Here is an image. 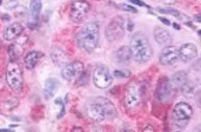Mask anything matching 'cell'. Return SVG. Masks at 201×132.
<instances>
[{
    "label": "cell",
    "instance_id": "cell-1",
    "mask_svg": "<svg viewBox=\"0 0 201 132\" xmlns=\"http://www.w3.org/2000/svg\"><path fill=\"white\" fill-rule=\"evenodd\" d=\"M99 42V25L96 22H89L78 31L76 43L81 50L91 53L96 49Z\"/></svg>",
    "mask_w": 201,
    "mask_h": 132
},
{
    "label": "cell",
    "instance_id": "cell-2",
    "mask_svg": "<svg viewBox=\"0 0 201 132\" xmlns=\"http://www.w3.org/2000/svg\"><path fill=\"white\" fill-rule=\"evenodd\" d=\"M129 49L131 52V58L139 64H145L151 58L153 51L147 36L142 32H137L131 38Z\"/></svg>",
    "mask_w": 201,
    "mask_h": 132
},
{
    "label": "cell",
    "instance_id": "cell-3",
    "mask_svg": "<svg viewBox=\"0 0 201 132\" xmlns=\"http://www.w3.org/2000/svg\"><path fill=\"white\" fill-rule=\"evenodd\" d=\"M6 81L15 92H20L23 86V74L21 67L16 60H11L6 68Z\"/></svg>",
    "mask_w": 201,
    "mask_h": 132
},
{
    "label": "cell",
    "instance_id": "cell-4",
    "mask_svg": "<svg viewBox=\"0 0 201 132\" xmlns=\"http://www.w3.org/2000/svg\"><path fill=\"white\" fill-rule=\"evenodd\" d=\"M194 111L190 104L185 102H179L175 105L173 109V121L175 125L179 128H183L188 125L191 118L193 117Z\"/></svg>",
    "mask_w": 201,
    "mask_h": 132
},
{
    "label": "cell",
    "instance_id": "cell-5",
    "mask_svg": "<svg viewBox=\"0 0 201 132\" xmlns=\"http://www.w3.org/2000/svg\"><path fill=\"white\" fill-rule=\"evenodd\" d=\"M124 34H125V21L120 16L112 19L105 28V38L110 42L119 41L123 38Z\"/></svg>",
    "mask_w": 201,
    "mask_h": 132
},
{
    "label": "cell",
    "instance_id": "cell-6",
    "mask_svg": "<svg viewBox=\"0 0 201 132\" xmlns=\"http://www.w3.org/2000/svg\"><path fill=\"white\" fill-rule=\"evenodd\" d=\"M90 8L91 6H90L89 2H86L84 0L74 1L70 8V14H69L70 20L74 23H80L89 14Z\"/></svg>",
    "mask_w": 201,
    "mask_h": 132
},
{
    "label": "cell",
    "instance_id": "cell-7",
    "mask_svg": "<svg viewBox=\"0 0 201 132\" xmlns=\"http://www.w3.org/2000/svg\"><path fill=\"white\" fill-rule=\"evenodd\" d=\"M93 82L98 88H107L113 83V76L105 66H98L93 73Z\"/></svg>",
    "mask_w": 201,
    "mask_h": 132
},
{
    "label": "cell",
    "instance_id": "cell-8",
    "mask_svg": "<svg viewBox=\"0 0 201 132\" xmlns=\"http://www.w3.org/2000/svg\"><path fill=\"white\" fill-rule=\"evenodd\" d=\"M84 72V64L79 60L70 62L64 66L62 70V76L65 80L68 81H74L77 80L81 76V74Z\"/></svg>",
    "mask_w": 201,
    "mask_h": 132
},
{
    "label": "cell",
    "instance_id": "cell-9",
    "mask_svg": "<svg viewBox=\"0 0 201 132\" xmlns=\"http://www.w3.org/2000/svg\"><path fill=\"white\" fill-rule=\"evenodd\" d=\"M141 102V93L140 88L134 83H130L127 86L124 97V103L128 109H134L139 106Z\"/></svg>",
    "mask_w": 201,
    "mask_h": 132
},
{
    "label": "cell",
    "instance_id": "cell-10",
    "mask_svg": "<svg viewBox=\"0 0 201 132\" xmlns=\"http://www.w3.org/2000/svg\"><path fill=\"white\" fill-rule=\"evenodd\" d=\"M86 114H88L90 119H92L95 122H101V121H104L105 119H107L104 107L102 106V104L97 99H95L93 102L88 104Z\"/></svg>",
    "mask_w": 201,
    "mask_h": 132
},
{
    "label": "cell",
    "instance_id": "cell-11",
    "mask_svg": "<svg viewBox=\"0 0 201 132\" xmlns=\"http://www.w3.org/2000/svg\"><path fill=\"white\" fill-rule=\"evenodd\" d=\"M179 60L178 48L172 45H168L162 50L159 55V62L164 66H172Z\"/></svg>",
    "mask_w": 201,
    "mask_h": 132
},
{
    "label": "cell",
    "instance_id": "cell-12",
    "mask_svg": "<svg viewBox=\"0 0 201 132\" xmlns=\"http://www.w3.org/2000/svg\"><path fill=\"white\" fill-rule=\"evenodd\" d=\"M178 53H179V58L181 60L191 62L197 57L198 49H197V46L193 43H187L180 47V49H178Z\"/></svg>",
    "mask_w": 201,
    "mask_h": 132
},
{
    "label": "cell",
    "instance_id": "cell-13",
    "mask_svg": "<svg viewBox=\"0 0 201 132\" xmlns=\"http://www.w3.org/2000/svg\"><path fill=\"white\" fill-rule=\"evenodd\" d=\"M171 85H170V82L166 77H163L161 80H159L158 86H157V91H156V96L158 98V100L165 102L168 101L171 96Z\"/></svg>",
    "mask_w": 201,
    "mask_h": 132
},
{
    "label": "cell",
    "instance_id": "cell-14",
    "mask_svg": "<svg viewBox=\"0 0 201 132\" xmlns=\"http://www.w3.org/2000/svg\"><path fill=\"white\" fill-rule=\"evenodd\" d=\"M154 39L157 44L162 46H168L172 43V36L169 34V31L166 30L163 27H155L154 29Z\"/></svg>",
    "mask_w": 201,
    "mask_h": 132
},
{
    "label": "cell",
    "instance_id": "cell-15",
    "mask_svg": "<svg viewBox=\"0 0 201 132\" xmlns=\"http://www.w3.org/2000/svg\"><path fill=\"white\" fill-rule=\"evenodd\" d=\"M58 88H60V82H58V79H55V78L47 79L46 82H45L44 90H43L45 99L49 100V99L52 98L55 95V93H56V91L58 90Z\"/></svg>",
    "mask_w": 201,
    "mask_h": 132
},
{
    "label": "cell",
    "instance_id": "cell-16",
    "mask_svg": "<svg viewBox=\"0 0 201 132\" xmlns=\"http://www.w3.org/2000/svg\"><path fill=\"white\" fill-rule=\"evenodd\" d=\"M188 81V74L185 71H178L171 77V80L169 81L170 85L172 90H180L181 86Z\"/></svg>",
    "mask_w": 201,
    "mask_h": 132
},
{
    "label": "cell",
    "instance_id": "cell-17",
    "mask_svg": "<svg viewBox=\"0 0 201 132\" xmlns=\"http://www.w3.org/2000/svg\"><path fill=\"white\" fill-rule=\"evenodd\" d=\"M23 31V27L20 23H13L8 26L3 32V36L6 41H13L16 38H18Z\"/></svg>",
    "mask_w": 201,
    "mask_h": 132
},
{
    "label": "cell",
    "instance_id": "cell-18",
    "mask_svg": "<svg viewBox=\"0 0 201 132\" xmlns=\"http://www.w3.org/2000/svg\"><path fill=\"white\" fill-rule=\"evenodd\" d=\"M96 99L102 104V106L104 107L105 111H106L107 119H114V118L117 117V109H116L115 105L108 99L104 98V97H97Z\"/></svg>",
    "mask_w": 201,
    "mask_h": 132
},
{
    "label": "cell",
    "instance_id": "cell-19",
    "mask_svg": "<svg viewBox=\"0 0 201 132\" xmlns=\"http://www.w3.org/2000/svg\"><path fill=\"white\" fill-rule=\"evenodd\" d=\"M116 58L117 62L120 64H128L131 60V52L129 49V46H122L120 49H118L116 52Z\"/></svg>",
    "mask_w": 201,
    "mask_h": 132
},
{
    "label": "cell",
    "instance_id": "cell-20",
    "mask_svg": "<svg viewBox=\"0 0 201 132\" xmlns=\"http://www.w3.org/2000/svg\"><path fill=\"white\" fill-rule=\"evenodd\" d=\"M41 55H42V54H41L40 52H38V51L29 52L28 54L25 56V58H24V64H25V67H26L28 70H32V69H34V68L38 65V62H39Z\"/></svg>",
    "mask_w": 201,
    "mask_h": 132
},
{
    "label": "cell",
    "instance_id": "cell-21",
    "mask_svg": "<svg viewBox=\"0 0 201 132\" xmlns=\"http://www.w3.org/2000/svg\"><path fill=\"white\" fill-rule=\"evenodd\" d=\"M51 58H52L53 62L58 66H65L67 65V55L65 54V52L63 50H60V48H54L51 51Z\"/></svg>",
    "mask_w": 201,
    "mask_h": 132
},
{
    "label": "cell",
    "instance_id": "cell-22",
    "mask_svg": "<svg viewBox=\"0 0 201 132\" xmlns=\"http://www.w3.org/2000/svg\"><path fill=\"white\" fill-rule=\"evenodd\" d=\"M29 10H30V13L34 20H38L41 13V10H42V2L41 0H32L30 1V4H29Z\"/></svg>",
    "mask_w": 201,
    "mask_h": 132
},
{
    "label": "cell",
    "instance_id": "cell-23",
    "mask_svg": "<svg viewBox=\"0 0 201 132\" xmlns=\"http://www.w3.org/2000/svg\"><path fill=\"white\" fill-rule=\"evenodd\" d=\"M181 92L182 94L185 95V97H188V98H191V97H193L195 95V91H196V88H195V84L190 81H187V82L181 86Z\"/></svg>",
    "mask_w": 201,
    "mask_h": 132
},
{
    "label": "cell",
    "instance_id": "cell-24",
    "mask_svg": "<svg viewBox=\"0 0 201 132\" xmlns=\"http://www.w3.org/2000/svg\"><path fill=\"white\" fill-rule=\"evenodd\" d=\"M159 13H164V14H169V15H172L174 17H177V18H180V13L178 10H174V8H157Z\"/></svg>",
    "mask_w": 201,
    "mask_h": 132
},
{
    "label": "cell",
    "instance_id": "cell-25",
    "mask_svg": "<svg viewBox=\"0 0 201 132\" xmlns=\"http://www.w3.org/2000/svg\"><path fill=\"white\" fill-rule=\"evenodd\" d=\"M114 76H116L118 78H126L130 76V72L125 70H116L114 72Z\"/></svg>",
    "mask_w": 201,
    "mask_h": 132
},
{
    "label": "cell",
    "instance_id": "cell-26",
    "mask_svg": "<svg viewBox=\"0 0 201 132\" xmlns=\"http://www.w3.org/2000/svg\"><path fill=\"white\" fill-rule=\"evenodd\" d=\"M120 8H122L123 10H125V12H130V13H137V12H138L136 8L128 4H120Z\"/></svg>",
    "mask_w": 201,
    "mask_h": 132
},
{
    "label": "cell",
    "instance_id": "cell-27",
    "mask_svg": "<svg viewBox=\"0 0 201 132\" xmlns=\"http://www.w3.org/2000/svg\"><path fill=\"white\" fill-rule=\"evenodd\" d=\"M129 1L131 3H133V4L139 5V6H146V8H148V5L145 2H143V1H141V0H129Z\"/></svg>",
    "mask_w": 201,
    "mask_h": 132
},
{
    "label": "cell",
    "instance_id": "cell-28",
    "mask_svg": "<svg viewBox=\"0 0 201 132\" xmlns=\"http://www.w3.org/2000/svg\"><path fill=\"white\" fill-rule=\"evenodd\" d=\"M158 20L159 21H162L163 23L165 24V25H170V21L168 20V19H166V18H163V17H159L158 18Z\"/></svg>",
    "mask_w": 201,
    "mask_h": 132
},
{
    "label": "cell",
    "instance_id": "cell-29",
    "mask_svg": "<svg viewBox=\"0 0 201 132\" xmlns=\"http://www.w3.org/2000/svg\"><path fill=\"white\" fill-rule=\"evenodd\" d=\"M147 130H153V128H152V127H148V128H145V129H144V131H147Z\"/></svg>",
    "mask_w": 201,
    "mask_h": 132
},
{
    "label": "cell",
    "instance_id": "cell-30",
    "mask_svg": "<svg viewBox=\"0 0 201 132\" xmlns=\"http://www.w3.org/2000/svg\"><path fill=\"white\" fill-rule=\"evenodd\" d=\"M174 28H177V29H179L180 27H179V25H177V24L175 23V24H174Z\"/></svg>",
    "mask_w": 201,
    "mask_h": 132
},
{
    "label": "cell",
    "instance_id": "cell-31",
    "mask_svg": "<svg viewBox=\"0 0 201 132\" xmlns=\"http://www.w3.org/2000/svg\"><path fill=\"white\" fill-rule=\"evenodd\" d=\"M73 130H80V131H82V129H81V128H73Z\"/></svg>",
    "mask_w": 201,
    "mask_h": 132
},
{
    "label": "cell",
    "instance_id": "cell-32",
    "mask_svg": "<svg viewBox=\"0 0 201 132\" xmlns=\"http://www.w3.org/2000/svg\"><path fill=\"white\" fill-rule=\"evenodd\" d=\"M1 48H2V45H1V41H0V51H1Z\"/></svg>",
    "mask_w": 201,
    "mask_h": 132
},
{
    "label": "cell",
    "instance_id": "cell-33",
    "mask_svg": "<svg viewBox=\"0 0 201 132\" xmlns=\"http://www.w3.org/2000/svg\"><path fill=\"white\" fill-rule=\"evenodd\" d=\"M2 4V0H0V5Z\"/></svg>",
    "mask_w": 201,
    "mask_h": 132
}]
</instances>
